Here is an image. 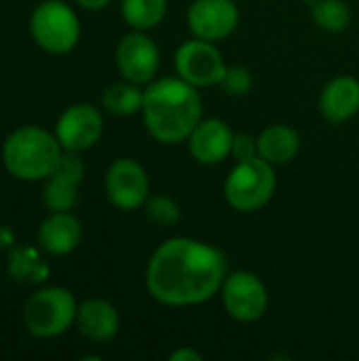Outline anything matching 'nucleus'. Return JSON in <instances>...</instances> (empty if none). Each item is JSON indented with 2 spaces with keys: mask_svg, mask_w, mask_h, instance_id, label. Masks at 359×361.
I'll return each mask as SVG.
<instances>
[{
  "mask_svg": "<svg viewBox=\"0 0 359 361\" xmlns=\"http://www.w3.org/2000/svg\"><path fill=\"white\" fill-rule=\"evenodd\" d=\"M76 326L80 334L93 343H108L121 330V317L114 305L104 298H91L78 307Z\"/></svg>",
  "mask_w": 359,
  "mask_h": 361,
  "instance_id": "obj_16",
  "label": "nucleus"
},
{
  "mask_svg": "<svg viewBox=\"0 0 359 361\" xmlns=\"http://www.w3.org/2000/svg\"><path fill=\"white\" fill-rule=\"evenodd\" d=\"M161 66V51L157 42L140 30L123 36L116 47V68L125 80L148 85L154 80Z\"/></svg>",
  "mask_w": 359,
  "mask_h": 361,
  "instance_id": "obj_10",
  "label": "nucleus"
},
{
  "mask_svg": "<svg viewBox=\"0 0 359 361\" xmlns=\"http://www.w3.org/2000/svg\"><path fill=\"white\" fill-rule=\"evenodd\" d=\"M102 102H104V108L110 114L131 116L135 112H142L144 91L140 89V85H135L131 80L112 82L110 87H106V91L102 95Z\"/></svg>",
  "mask_w": 359,
  "mask_h": 361,
  "instance_id": "obj_20",
  "label": "nucleus"
},
{
  "mask_svg": "<svg viewBox=\"0 0 359 361\" xmlns=\"http://www.w3.org/2000/svg\"><path fill=\"white\" fill-rule=\"evenodd\" d=\"M83 239L80 220L70 212H53L47 220H42L38 228V243L44 252L53 256L70 254L78 247Z\"/></svg>",
  "mask_w": 359,
  "mask_h": 361,
  "instance_id": "obj_17",
  "label": "nucleus"
},
{
  "mask_svg": "<svg viewBox=\"0 0 359 361\" xmlns=\"http://www.w3.org/2000/svg\"><path fill=\"white\" fill-rule=\"evenodd\" d=\"M188 30L195 38L220 42L239 25V8L235 0H195L186 13Z\"/></svg>",
  "mask_w": 359,
  "mask_h": 361,
  "instance_id": "obj_11",
  "label": "nucleus"
},
{
  "mask_svg": "<svg viewBox=\"0 0 359 361\" xmlns=\"http://www.w3.org/2000/svg\"><path fill=\"white\" fill-rule=\"evenodd\" d=\"M13 243V233L0 224V245H11Z\"/></svg>",
  "mask_w": 359,
  "mask_h": 361,
  "instance_id": "obj_28",
  "label": "nucleus"
},
{
  "mask_svg": "<svg viewBox=\"0 0 359 361\" xmlns=\"http://www.w3.org/2000/svg\"><path fill=\"white\" fill-rule=\"evenodd\" d=\"M220 296L224 311L239 324H254L269 311V290L264 281L252 271L229 273Z\"/></svg>",
  "mask_w": 359,
  "mask_h": 361,
  "instance_id": "obj_7",
  "label": "nucleus"
},
{
  "mask_svg": "<svg viewBox=\"0 0 359 361\" xmlns=\"http://www.w3.org/2000/svg\"><path fill=\"white\" fill-rule=\"evenodd\" d=\"M104 133V118L91 104L70 106L57 121L55 137L66 152H83L93 148Z\"/></svg>",
  "mask_w": 359,
  "mask_h": 361,
  "instance_id": "obj_12",
  "label": "nucleus"
},
{
  "mask_svg": "<svg viewBox=\"0 0 359 361\" xmlns=\"http://www.w3.org/2000/svg\"><path fill=\"white\" fill-rule=\"evenodd\" d=\"M61 159V144L55 135L40 127H21L15 129L4 146L2 161L11 176L19 180H44Z\"/></svg>",
  "mask_w": 359,
  "mask_h": 361,
  "instance_id": "obj_3",
  "label": "nucleus"
},
{
  "mask_svg": "<svg viewBox=\"0 0 359 361\" xmlns=\"http://www.w3.org/2000/svg\"><path fill=\"white\" fill-rule=\"evenodd\" d=\"M277 190L275 167L262 157L237 161L224 180V199L239 214L264 209Z\"/></svg>",
  "mask_w": 359,
  "mask_h": 361,
  "instance_id": "obj_4",
  "label": "nucleus"
},
{
  "mask_svg": "<svg viewBox=\"0 0 359 361\" xmlns=\"http://www.w3.org/2000/svg\"><path fill=\"white\" fill-rule=\"evenodd\" d=\"M203 355L193 349V347H178L176 351L169 353V361H201Z\"/></svg>",
  "mask_w": 359,
  "mask_h": 361,
  "instance_id": "obj_26",
  "label": "nucleus"
},
{
  "mask_svg": "<svg viewBox=\"0 0 359 361\" xmlns=\"http://www.w3.org/2000/svg\"><path fill=\"white\" fill-rule=\"evenodd\" d=\"M76 300L66 288H44L32 294L23 309V324L36 338H55L76 322Z\"/></svg>",
  "mask_w": 359,
  "mask_h": 361,
  "instance_id": "obj_5",
  "label": "nucleus"
},
{
  "mask_svg": "<svg viewBox=\"0 0 359 361\" xmlns=\"http://www.w3.org/2000/svg\"><path fill=\"white\" fill-rule=\"evenodd\" d=\"M83 8H87V11H99V8H104V6H108L112 0H76Z\"/></svg>",
  "mask_w": 359,
  "mask_h": 361,
  "instance_id": "obj_27",
  "label": "nucleus"
},
{
  "mask_svg": "<svg viewBox=\"0 0 359 361\" xmlns=\"http://www.w3.org/2000/svg\"><path fill=\"white\" fill-rule=\"evenodd\" d=\"M305 2H311V4H313V2H315V0H305Z\"/></svg>",
  "mask_w": 359,
  "mask_h": 361,
  "instance_id": "obj_29",
  "label": "nucleus"
},
{
  "mask_svg": "<svg viewBox=\"0 0 359 361\" xmlns=\"http://www.w3.org/2000/svg\"><path fill=\"white\" fill-rule=\"evenodd\" d=\"M85 176V163L78 152L61 154L57 167L47 176L42 201L51 212H70L78 201V184Z\"/></svg>",
  "mask_w": 359,
  "mask_h": 361,
  "instance_id": "obj_13",
  "label": "nucleus"
},
{
  "mask_svg": "<svg viewBox=\"0 0 359 361\" xmlns=\"http://www.w3.org/2000/svg\"><path fill=\"white\" fill-rule=\"evenodd\" d=\"M142 118L157 142L182 144L203 118L201 93L180 76L152 80L144 89Z\"/></svg>",
  "mask_w": 359,
  "mask_h": 361,
  "instance_id": "obj_2",
  "label": "nucleus"
},
{
  "mask_svg": "<svg viewBox=\"0 0 359 361\" xmlns=\"http://www.w3.org/2000/svg\"><path fill=\"white\" fill-rule=\"evenodd\" d=\"M226 275V256L216 245L171 237L148 260L146 290L163 307H197L220 294Z\"/></svg>",
  "mask_w": 359,
  "mask_h": 361,
  "instance_id": "obj_1",
  "label": "nucleus"
},
{
  "mask_svg": "<svg viewBox=\"0 0 359 361\" xmlns=\"http://www.w3.org/2000/svg\"><path fill=\"white\" fill-rule=\"evenodd\" d=\"M8 273L17 281H30L40 283L49 275V267L40 260L38 252L32 247H17L11 254L8 260Z\"/></svg>",
  "mask_w": 359,
  "mask_h": 361,
  "instance_id": "obj_21",
  "label": "nucleus"
},
{
  "mask_svg": "<svg viewBox=\"0 0 359 361\" xmlns=\"http://www.w3.org/2000/svg\"><path fill=\"white\" fill-rule=\"evenodd\" d=\"M169 0H121L123 19L140 32L157 27L167 15Z\"/></svg>",
  "mask_w": 359,
  "mask_h": 361,
  "instance_id": "obj_19",
  "label": "nucleus"
},
{
  "mask_svg": "<svg viewBox=\"0 0 359 361\" xmlns=\"http://www.w3.org/2000/svg\"><path fill=\"white\" fill-rule=\"evenodd\" d=\"M174 63L178 76L197 89L220 85L229 68L224 63L222 51L218 49V42H209L203 38H193L182 42L176 51Z\"/></svg>",
  "mask_w": 359,
  "mask_h": 361,
  "instance_id": "obj_8",
  "label": "nucleus"
},
{
  "mask_svg": "<svg viewBox=\"0 0 359 361\" xmlns=\"http://www.w3.org/2000/svg\"><path fill=\"white\" fill-rule=\"evenodd\" d=\"M300 152V135L290 125H271L258 135V157L273 167L288 165Z\"/></svg>",
  "mask_w": 359,
  "mask_h": 361,
  "instance_id": "obj_18",
  "label": "nucleus"
},
{
  "mask_svg": "<svg viewBox=\"0 0 359 361\" xmlns=\"http://www.w3.org/2000/svg\"><path fill=\"white\" fill-rule=\"evenodd\" d=\"M235 133L220 118H201V123L188 135V150L199 165L212 167L226 161L233 154Z\"/></svg>",
  "mask_w": 359,
  "mask_h": 361,
  "instance_id": "obj_14",
  "label": "nucleus"
},
{
  "mask_svg": "<svg viewBox=\"0 0 359 361\" xmlns=\"http://www.w3.org/2000/svg\"><path fill=\"white\" fill-rule=\"evenodd\" d=\"M32 36L49 53H68L78 42L80 23L68 4L49 0L38 4L32 15Z\"/></svg>",
  "mask_w": 359,
  "mask_h": 361,
  "instance_id": "obj_6",
  "label": "nucleus"
},
{
  "mask_svg": "<svg viewBox=\"0 0 359 361\" xmlns=\"http://www.w3.org/2000/svg\"><path fill=\"white\" fill-rule=\"evenodd\" d=\"M144 212H146V218L157 224V226H163V228H169V226H176L180 220H182V209L178 205V201H174L171 197L167 195H154V197H148L146 205H144Z\"/></svg>",
  "mask_w": 359,
  "mask_h": 361,
  "instance_id": "obj_23",
  "label": "nucleus"
},
{
  "mask_svg": "<svg viewBox=\"0 0 359 361\" xmlns=\"http://www.w3.org/2000/svg\"><path fill=\"white\" fill-rule=\"evenodd\" d=\"M220 87L224 89V93H229L233 97H243L252 91L254 76L245 66H229L220 80Z\"/></svg>",
  "mask_w": 359,
  "mask_h": 361,
  "instance_id": "obj_24",
  "label": "nucleus"
},
{
  "mask_svg": "<svg viewBox=\"0 0 359 361\" xmlns=\"http://www.w3.org/2000/svg\"><path fill=\"white\" fill-rule=\"evenodd\" d=\"M320 112L328 123L341 125L359 112V80L355 76H334L320 93Z\"/></svg>",
  "mask_w": 359,
  "mask_h": 361,
  "instance_id": "obj_15",
  "label": "nucleus"
},
{
  "mask_svg": "<svg viewBox=\"0 0 359 361\" xmlns=\"http://www.w3.org/2000/svg\"><path fill=\"white\" fill-rule=\"evenodd\" d=\"M106 195L110 203L123 212L144 207L150 197V180L146 169L133 159H116L106 173Z\"/></svg>",
  "mask_w": 359,
  "mask_h": 361,
  "instance_id": "obj_9",
  "label": "nucleus"
},
{
  "mask_svg": "<svg viewBox=\"0 0 359 361\" xmlns=\"http://www.w3.org/2000/svg\"><path fill=\"white\" fill-rule=\"evenodd\" d=\"M231 157H235V161H245V159L258 157V137H254L250 133H235Z\"/></svg>",
  "mask_w": 359,
  "mask_h": 361,
  "instance_id": "obj_25",
  "label": "nucleus"
},
{
  "mask_svg": "<svg viewBox=\"0 0 359 361\" xmlns=\"http://www.w3.org/2000/svg\"><path fill=\"white\" fill-rule=\"evenodd\" d=\"M311 17L317 27L336 34L349 27L353 15L345 0H315L311 6Z\"/></svg>",
  "mask_w": 359,
  "mask_h": 361,
  "instance_id": "obj_22",
  "label": "nucleus"
}]
</instances>
